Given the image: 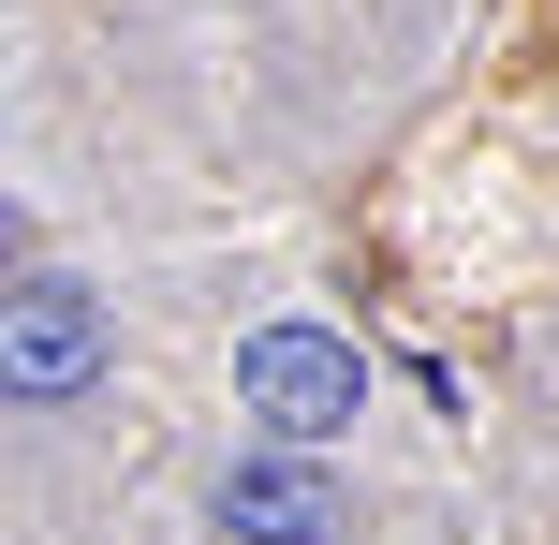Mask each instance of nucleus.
<instances>
[{
	"label": "nucleus",
	"instance_id": "obj_3",
	"mask_svg": "<svg viewBox=\"0 0 559 545\" xmlns=\"http://www.w3.org/2000/svg\"><path fill=\"white\" fill-rule=\"evenodd\" d=\"M206 517H222L236 545H338V531H354V501H338L324 458H280V442H251V458L206 487Z\"/></svg>",
	"mask_w": 559,
	"mask_h": 545
},
{
	"label": "nucleus",
	"instance_id": "obj_2",
	"mask_svg": "<svg viewBox=\"0 0 559 545\" xmlns=\"http://www.w3.org/2000/svg\"><path fill=\"white\" fill-rule=\"evenodd\" d=\"M104 354H118V340H104V295H88V281H59V265H45V281H15V310H0V383H15L29 413L88 399Z\"/></svg>",
	"mask_w": 559,
	"mask_h": 545
},
{
	"label": "nucleus",
	"instance_id": "obj_1",
	"mask_svg": "<svg viewBox=\"0 0 559 545\" xmlns=\"http://www.w3.org/2000/svg\"><path fill=\"white\" fill-rule=\"evenodd\" d=\"M236 413H251L280 458H324L368 413V354L338 340V324H251V340H236Z\"/></svg>",
	"mask_w": 559,
	"mask_h": 545
}]
</instances>
